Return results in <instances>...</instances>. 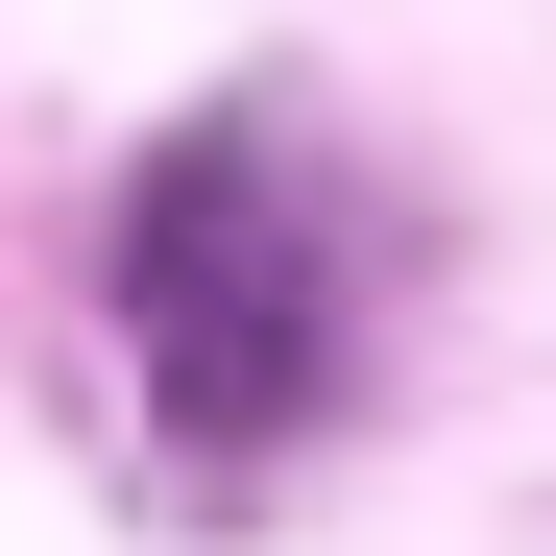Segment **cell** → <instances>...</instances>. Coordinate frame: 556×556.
I'll return each mask as SVG.
<instances>
[{
	"instance_id": "obj_1",
	"label": "cell",
	"mask_w": 556,
	"mask_h": 556,
	"mask_svg": "<svg viewBox=\"0 0 556 556\" xmlns=\"http://www.w3.org/2000/svg\"><path fill=\"white\" fill-rule=\"evenodd\" d=\"M122 339H146V412L194 459H266V435L339 412V363H363V218L315 194L291 122H194L122 194Z\"/></svg>"
}]
</instances>
